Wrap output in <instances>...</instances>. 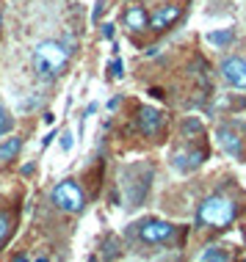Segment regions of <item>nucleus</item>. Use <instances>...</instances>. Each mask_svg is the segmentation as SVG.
<instances>
[{"instance_id":"1","label":"nucleus","mask_w":246,"mask_h":262,"mask_svg":"<svg viewBox=\"0 0 246 262\" xmlns=\"http://www.w3.org/2000/svg\"><path fill=\"white\" fill-rule=\"evenodd\" d=\"M235 218L238 202L224 193H210L196 207V226H202V229H227Z\"/></svg>"},{"instance_id":"2","label":"nucleus","mask_w":246,"mask_h":262,"mask_svg":"<svg viewBox=\"0 0 246 262\" xmlns=\"http://www.w3.org/2000/svg\"><path fill=\"white\" fill-rule=\"evenodd\" d=\"M33 63H36V75L42 80H55L61 72L67 69L69 63V50L61 41H39L36 45V53H33Z\"/></svg>"},{"instance_id":"3","label":"nucleus","mask_w":246,"mask_h":262,"mask_svg":"<svg viewBox=\"0 0 246 262\" xmlns=\"http://www.w3.org/2000/svg\"><path fill=\"white\" fill-rule=\"evenodd\" d=\"M53 204L67 215H80L86 210V193L75 180H61L53 188Z\"/></svg>"},{"instance_id":"4","label":"nucleus","mask_w":246,"mask_h":262,"mask_svg":"<svg viewBox=\"0 0 246 262\" xmlns=\"http://www.w3.org/2000/svg\"><path fill=\"white\" fill-rule=\"evenodd\" d=\"M130 235H136L147 246H163L177 235V226L169 221H158V218H147L141 224H133Z\"/></svg>"},{"instance_id":"5","label":"nucleus","mask_w":246,"mask_h":262,"mask_svg":"<svg viewBox=\"0 0 246 262\" xmlns=\"http://www.w3.org/2000/svg\"><path fill=\"white\" fill-rule=\"evenodd\" d=\"M166 124V113L152 108V105H144V108H138V133H141L144 138H158L160 130H163Z\"/></svg>"},{"instance_id":"6","label":"nucleus","mask_w":246,"mask_h":262,"mask_svg":"<svg viewBox=\"0 0 246 262\" xmlns=\"http://www.w3.org/2000/svg\"><path fill=\"white\" fill-rule=\"evenodd\" d=\"M205 160H208V149H205V146H191V149H182V152L174 155L172 166H174V171L188 174V171H196Z\"/></svg>"},{"instance_id":"7","label":"nucleus","mask_w":246,"mask_h":262,"mask_svg":"<svg viewBox=\"0 0 246 262\" xmlns=\"http://www.w3.org/2000/svg\"><path fill=\"white\" fill-rule=\"evenodd\" d=\"M243 130L238 124H221L219 127V144L221 149L227 155H233V158H241L243 155Z\"/></svg>"},{"instance_id":"8","label":"nucleus","mask_w":246,"mask_h":262,"mask_svg":"<svg viewBox=\"0 0 246 262\" xmlns=\"http://www.w3.org/2000/svg\"><path fill=\"white\" fill-rule=\"evenodd\" d=\"M221 77L230 83L233 89L246 91V61L243 58H224L221 61Z\"/></svg>"},{"instance_id":"9","label":"nucleus","mask_w":246,"mask_h":262,"mask_svg":"<svg viewBox=\"0 0 246 262\" xmlns=\"http://www.w3.org/2000/svg\"><path fill=\"white\" fill-rule=\"evenodd\" d=\"M177 17H180V6L177 3H166L150 17V28L152 31H166V28H172L174 23H177Z\"/></svg>"},{"instance_id":"10","label":"nucleus","mask_w":246,"mask_h":262,"mask_svg":"<svg viewBox=\"0 0 246 262\" xmlns=\"http://www.w3.org/2000/svg\"><path fill=\"white\" fill-rule=\"evenodd\" d=\"M122 23L128 31H147V28H150V17H147L144 6H128Z\"/></svg>"},{"instance_id":"11","label":"nucleus","mask_w":246,"mask_h":262,"mask_svg":"<svg viewBox=\"0 0 246 262\" xmlns=\"http://www.w3.org/2000/svg\"><path fill=\"white\" fill-rule=\"evenodd\" d=\"M19 149H23V138L11 136L9 141H3V144H0V160H3V163L14 160L19 155Z\"/></svg>"},{"instance_id":"12","label":"nucleus","mask_w":246,"mask_h":262,"mask_svg":"<svg viewBox=\"0 0 246 262\" xmlns=\"http://www.w3.org/2000/svg\"><path fill=\"white\" fill-rule=\"evenodd\" d=\"M11 232H14V221H11V215H9L6 210H0V251H3V246L9 243Z\"/></svg>"},{"instance_id":"13","label":"nucleus","mask_w":246,"mask_h":262,"mask_svg":"<svg viewBox=\"0 0 246 262\" xmlns=\"http://www.w3.org/2000/svg\"><path fill=\"white\" fill-rule=\"evenodd\" d=\"M199 259H216V262H224L230 259V251H224V246H205V251L199 254Z\"/></svg>"},{"instance_id":"14","label":"nucleus","mask_w":246,"mask_h":262,"mask_svg":"<svg viewBox=\"0 0 246 262\" xmlns=\"http://www.w3.org/2000/svg\"><path fill=\"white\" fill-rule=\"evenodd\" d=\"M205 39L210 41V45H216V47H224V45L233 41V31H230V28H224V31H210Z\"/></svg>"},{"instance_id":"15","label":"nucleus","mask_w":246,"mask_h":262,"mask_svg":"<svg viewBox=\"0 0 246 262\" xmlns=\"http://www.w3.org/2000/svg\"><path fill=\"white\" fill-rule=\"evenodd\" d=\"M11 127H14V119H11V113L0 105V136H6V133H11Z\"/></svg>"},{"instance_id":"16","label":"nucleus","mask_w":246,"mask_h":262,"mask_svg":"<svg viewBox=\"0 0 246 262\" xmlns=\"http://www.w3.org/2000/svg\"><path fill=\"white\" fill-rule=\"evenodd\" d=\"M102 257H105V259L119 257V240H116V237H108V240H105V251H102Z\"/></svg>"},{"instance_id":"17","label":"nucleus","mask_w":246,"mask_h":262,"mask_svg":"<svg viewBox=\"0 0 246 262\" xmlns=\"http://www.w3.org/2000/svg\"><path fill=\"white\" fill-rule=\"evenodd\" d=\"M72 146H75V136H72V133H61V149H64V152H69V149H72Z\"/></svg>"},{"instance_id":"18","label":"nucleus","mask_w":246,"mask_h":262,"mask_svg":"<svg viewBox=\"0 0 246 262\" xmlns=\"http://www.w3.org/2000/svg\"><path fill=\"white\" fill-rule=\"evenodd\" d=\"M182 130H186V133H202V124L196 122V119H188V122L182 124Z\"/></svg>"},{"instance_id":"19","label":"nucleus","mask_w":246,"mask_h":262,"mask_svg":"<svg viewBox=\"0 0 246 262\" xmlns=\"http://www.w3.org/2000/svg\"><path fill=\"white\" fill-rule=\"evenodd\" d=\"M111 72H114V77H122V61H114V67H111Z\"/></svg>"},{"instance_id":"20","label":"nucleus","mask_w":246,"mask_h":262,"mask_svg":"<svg viewBox=\"0 0 246 262\" xmlns=\"http://www.w3.org/2000/svg\"><path fill=\"white\" fill-rule=\"evenodd\" d=\"M102 36H105V39H114V25H111V23L102 25Z\"/></svg>"},{"instance_id":"21","label":"nucleus","mask_w":246,"mask_h":262,"mask_svg":"<svg viewBox=\"0 0 246 262\" xmlns=\"http://www.w3.org/2000/svg\"><path fill=\"white\" fill-rule=\"evenodd\" d=\"M53 138H55V130H53V133H47V138H45V141H42V146H45V149H47V146H50V144H53Z\"/></svg>"},{"instance_id":"22","label":"nucleus","mask_w":246,"mask_h":262,"mask_svg":"<svg viewBox=\"0 0 246 262\" xmlns=\"http://www.w3.org/2000/svg\"><path fill=\"white\" fill-rule=\"evenodd\" d=\"M119 102H122L119 97H114V100H108V111H116V108H119Z\"/></svg>"},{"instance_id":"23","label":"nucleus","mask_w":246,"mask_h":262,"mask_svg":"<svg viewBox=\"0 0 246 262\" xmlns=\"http://www.w3.org/2000/svg\"><path fill=\"white\" fill-rule=\"evenodd\" d=\"M42 122H45V124H53L55 116H53V113H45V116H42Z\"/></svg>"},{"instance_id":"24","label":"nucleus","mask_w":246,"mask_h":262,"mask_svg":"<svg viewBox=\"0 0 246 262\" xmlns=\"http://www.w3.org/2000/svg\"><path fill=\"white\" fill-rule=\"evenodd\" d=\"M0 28H3V17H0Z\"/></svg>"}]
</instances>
